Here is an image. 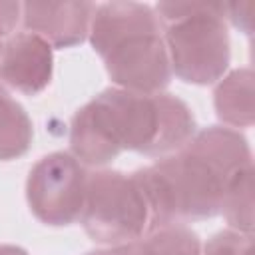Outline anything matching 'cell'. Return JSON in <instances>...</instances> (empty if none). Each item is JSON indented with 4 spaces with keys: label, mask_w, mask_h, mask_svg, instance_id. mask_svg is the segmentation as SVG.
<instances>
[{
    "label": "cell",
    "mask_w": 255,
    "mask_h": 255,
    "mask_svg": "<svg viewBox=\"0 0 255 255\" xmlns=\"http://www.w3.org/2000/svg\"><path fill=\"white\" fill-rule=\"evenodd\" d=\"M94 12V2H24L22 24L26 32L40 36L52 50H62L78 46L88 38Z\"/></svg>",
    "instance_id": "7"
},
{
    "label": "cell",
    "mask_w": 255,
    "mask_h": 255,
    "mask_svg": "<svg viewBox=\"0 0 255 255\" xmlns=\"http://www.w3.org/2000/svg\"><path fill=\"white\" fill-rule=\"evenodd\" d=\"M22 20L20 2H0V38H10Z\"/></svg>",
    "instance_id": "15"
},
{
    "label": "cell",
    "mask_w": 255,
    "mask_h": 255,
    "mask_svg": "<svg viewBox=\"0 0 255 255\" xmlns=\"http://www.w3.org/2000/svg\"><path fill=\"white\" fill-rule=\"evenodd\" d=\"M80 223L92 241L108 247L149 233V209L133 175L116 169L88 173Z\"/></svg>",
    "instance_id": "3"
},
{
    "label": "cell",
    "mask_w": 255,
    "mask_h": 255,
    "mask_svg": "<svg viewBox=\"0 0 255 255\" xmlns=\"http://www.w3.org/2000/svg\"><path fill=\"white\" fill-rule=\"evenodd\" d=\"M151 32H161L151 6L141 2H106L96 6L88 38L94 52L104 58L128 38Z\"/></svg>",
    "instance_id": "8"
},
{
    "label": "cell",
    "mask_w": 255,
    "mask_h": 255,
    "mask_svg": "<svg viewBox=\"0 0 255 255\" xmlns=\"http://www.w3.org/2000/svg\"><path fill=\"white\" fill-rule=\"evenodd\" d=\"M100 128L120 149L149 157L179 151L197 131L191 108L173 94H135L108 88L88 102Z\"/></svg>",
    "instance_id": "1"
},
{
    "label": "cell",
    "mask_w": 255,
    "mask_h": 255,
    "mask_svg": "<svg viewBox=\"0 0 255 255\" xmlns=\"http://www.w3.org/2000/svg\"><path fill=\"white\" fill-rule=\"evenodd\" d=\"M102 60L116 88L135 94H161L173 76L161 32L128 38Z\"/></svg>",
    "instance_id": "5"
},
{
    "label": "cell",
    "mask_w": 255,
    "mask_h": 255,
    "mask_svg": "<svg viewBox=\"0 0 255 255\" xmlns=\"http://www.w3.org/2000/svg\"><path fill=\"white\" fill-rule=\"evenodd\" d=\"M171 72L185 84L219 82L231 60L223 2H159L153 6Z\"/></svg>",
    "instance_id": "2"
},
{
    "label": "cell",
    "mask_w": 255,
    "mask_h": 255,
    "mask_svg": "<svg viewBox=\"0 0 255 255\" xmlns=\"http://www.w3.org/2000/svg\"><path fill=\"white\" fill-rule=\"evenodd\" d=\"M88 171L68 151H54L38 159L26 179V199L32 215L52 227L80 219L86 199Z\"/></svg>",
    "instance_id": "4"
},
{
    "label": "cell",
    "mask_w": 255,
    "mask_h": 255,
    "mask_svg": "<svg viewBox=\"0 0 255 255\" xmlns=\"http://www.w3.org/2000/svg\"><path fill=\"white\" fill-rule=\"evenodd\" d=\"M32 137L30 116L0 84V161L24 155L32 145Z\"/></svg>",
    "instance_id": "10"
},
{
    "label": "cell",
    "mask_w": 255,
    "mask_h": 255,
    "mask_svg": "<svg viewBox=\"0 0 255 255\" xmlns=\"http://www.w3.org/2000/svg\"><path fill=\"white\" fill-rule=\"evenodd\" d=\"M54 74V50L30 32L12 34L2 44L0 80L24 96L42 94Z\"/></svg>",
    "instance_id": "6"
},
{
    "label": "cell",
    "mask_w": 255,
    "mask_h": 255,
    "mask_svg": "<svg viewBox=\"0 0 255 255\" xmlns=\"http://www.w3.org/2000/svg\"><path fill=\"white\" fill-rule=\"evenodd\" d=\"M253 2H231L225 4V20H231V24L243 32V34H251L253 30Z\"/></svg>",
    "instance_id": "14"
},
{
    "label": "cell",
    "mask_w": 255,
    "mask_h": 255,
    "mask_svg": "<svg viewBox=\"0 0 255 255\" xmlns=\"http://www.w3.org/2000/svg\"><path fill=\"white\" fill-rule=\"evenodd\" d=\"M253 70L239 68L217 82L213 92V106L217 118L233 129L251 128L255 120V88Z\"/></svg>",
    "instance_id": "9"
},
{
    "label": "cell",
    "mask_w": 255,
    "mask_h": 255,
    "mask_svg": "<svg viewBox=\"0 0 255 255\" xmlns=\"http://www.w3.org/2000/svg\"><path fill=\"white\" fill-rule=\"evenodd\" d=\"M201 255H253V235L225 229L201 245Z\"/></svg>",
    "instance_id": "13"
},
{
    "label": "cell",
    "mask_w": 255,
    "mask_h": 255,
    "mask_svg": "<svg viewBox=\"0 0 255 255\" xmlns=\"http://www.w3.org/2000/svg\"><path fill=\"white\" fill-rule=\"evenodd\" d=\"M143 255H201V241L187 225H167L139 239Z\"/></svg>",
    "instance_id": "12"
},
{
    "label": "cell",
    "mask_w": 255,
    "mask_h": 255,
    "mask_svg": "<svg viewBox=\"0 0 255 255\" xmlns=\"http://www.w3.org/2000/svg\"><path fill=\"white\" fill-rule=\"evenodd\" d=\"M0 56H2V42H0Z\"/></svg>",
    "instance_id": "18"
},
{
    "label": "cell",
    "mask_w": 255,
    "mask_h": 255,
    "mask_svg": "<svg viewBox=\"0 0 255 255\" xmlns=\"http://www.w3.org/2000/svg\"><path fill=\"white\" fill-rule=\"evenodd\" d=\"M219 215L225 217L229 229L253 235V167L243 169L225 185Z\"/></svg>",
    "instance_id": "11"
},
{
    "label": "cell",
    "mask_w": 255,
    "mask_h": 255,
    "mask_svg": "<svg viewBox=\"0 0 255 255\" xmlns=\"http://www.w3.org/2000/svg\"><path fill=\"white\" fill-rule=\"evenodd\" d=\"M84 255H122L120 247H104V249H96V251H90V253H84Z\"/></svg>",
    "instance_id": "17"
},
{
    "label": "cell",
    "mask_w": 255,
    "mask_h": 255,
    "mask_svg": "<svg viewBox=\"0 0 255 255\" xmlns=\"http://www.w3.org/2000/svg\"><path fill=\"white\" fill-rule=\"evenodd\" d=\"M0 255H30V253L18 245H0Z\"/></svg>",
    "instance_id": "16"
}]
</instances>
